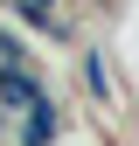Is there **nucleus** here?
<instances>
[{
  "instance_id": "f257e3e1",
  "label": "nucleus",
  "mask_w": 139,
  "mask_h": 146,
  "mask_svg": "<svg viewBox=\"0 0 139 146\" xmlns=\"http://www.w3.org/2000/svg\"><path fill=\"white\" fill-rule=\"evenodd\" d=\"M42 98H49V84L28 63H0V111H35Z\"/></svg>"
},
{
  "instance_id": "f03ea898",
  "label": "nucleus",
  "mask_w": 139,
  "mask_h": 146,
  "mask_svg": "<svg viewBox=\"0 0 139 146\" xmlns=\"http://www.w3.org/2000/svg\"><path fill=\"white\" fill-rule=\"evenodd\" d=\"M83 84H91V90H97V98H111V77H104V63H97V56H91V63H83Z\"/></svg>"
},
{
  "instance_id": "7ed1b4c3",
  "label": "nucleus",
  "mask_w": 139,
  "mask_h": 146,
  "mask_svg": "<svg viewBox=\"0 0 139 146\" xmlns=\"http://www.w3.org/2000/svg\"><path fill=\"white\" fill-rule=\"evenodd\" d=\"M0 63H28V49L14 42V35H0Z\"/></svg>"
}]
</instances>
